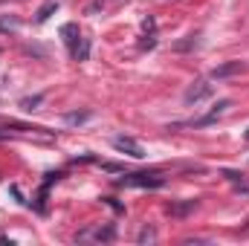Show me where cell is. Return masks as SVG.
Segmentation results:
<instances>
[{"mask_svg": "<svg viewBox=\"0 0 249 246\" xmlns=\"http://www.w3.org/2000/svg\"><path fill=\"white\" fill-rule=\"evenodd\" d=\"M151 174H130V177H124L122 183H127V185H160L162 180L160 177H154V180H148Z\"/></svg>", "mask_w": 249, "mask_h": 246, "instance_id": "obj_5", "label": "cell"}, {"mask_svg": "<svg viewBox=\"0 0 249 246\" xmlns=\"http://www.w3.org/2000/svg\"><path fill=\"white\" fill-rule=\"evenodd\" d=\"M55 6H58V3H55V0H50V3H47V6H44L41 12H38V20H47V18H50V12H53Z\"/></svg>", "mask_w": 249, "mask_h": 246, "instance_id": "obj_6", "label": "cell"}, {"mask_svg": "<svg viewBox=\"0 0 249 246\" xmlns=\"http://www.w3.org/2000/svg\"><path fill=\"white\" fill-rule=\"evenodd\" d=\"M154 238H157V232H154V229H142V235H139V241H142V244H145V241H154Z\"/></svg>", "mask_w": 249, "mask_h": 246, "instance_id": "obj_7", "label": "cell"}, {"mask_svg": "<svg viewBox=\"0 0 249 246\" xmlns=\"http://www.w3.org/2000/svg\"><path fill=\"white\" fill-rule=\"evenodd\" d=\"M212 93H214V87H212L209 81H197L194 87H188V93H186V105H197V102L209 99Z\"/></svg>", "mask_w": 249, "mask_h": 246, "instance_id": "obj_2", "label": "cell"}, {"mask_svg": "<svg viewBox=\"0 0 249 246\" xmlns=\"http://www.w3.org/2000/svg\"><path fill=\"white\" fill-rule=\"evenodd\" d=\"M3 136H6V133H0V139H3Z\"/></svg>", "mask_w": 249, "mask_h": 246, "instance_id": "obj_8", "label": "cell"}, {"mask_svg": "<svg viewBox=\"0 0 249 246\" xmlns=\"http://www.w3.org/2000/svg\"><path fill=\"white\" fill-rule=\"evenodd\" d=\"M90 238H96V241H113V229H93V232H81L78 235V241H90Z\"/></svg>", "mask_w": 249, "mask_h": 246, "instance_id": "obj_4", "label": "cell"}, {"mask_svg": "<svg viewBox=\"0 0 249 246\" xmlns=\"http://www.w3.org/2000/svg\"><path fill=\"white\" fill-rule=\"evenodd\" d=\"M113 148H116V151H127V154H130V157H136V159H139V157H145V154H142V145H139V142H133L130 136H116V139H113Z\"/></svg>", "mask_w": 249, "mask_h": 246, "instance_id": "obj_3", "label": "cell"}, {"mask_svg": "<svg viewBox=\"0 0 249 246\" xmlns=\"http://www.w3.org/2000/svg\"><path fill=\"white\" fill-rule=\"evenodd\" d=\"M61 35H64V41H67V47H70V55H72L75 61H84L87 53H90V47H87V41L81 38L78 26H75V23H67L61 29Z\"/></svg>", "mask_w": 249, "mask_h": 246, "instance_id": "obj_1", "label": "cell"}]
</instances>
